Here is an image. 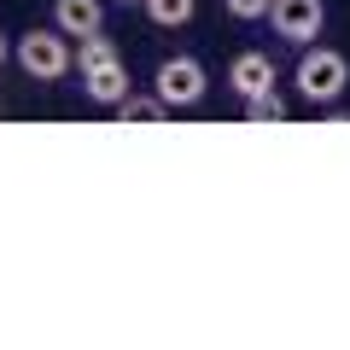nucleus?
<instances>
[{
	"label": "nucleus",
	"instance_id": "obj_13",
	"mask_svg": "<svg viewBox=\"0 0 350 350\" xmlns=\"http://www.w3.org/2000/svg\"><path fill=\"white\" fill-rule=\"evenodd\" d=\"M117 6H140V0H117Z\"/></svg>",
	"mask_w": 350,
	"mask_h": 350
},
{
	"label": "nucleus",
	"instance_id": "obj_2",
	"mask_svg": "<svg viewBox=\"0 0 350 350\" xmlns=\"http://www.w3.org/2000/svg\"><path fill=\"white\" fill-rule=\"evenodd\" d=\"M12 59L24 64V70L36 76V82H59V76L76 64V53H70V36L47 24V29H29V36H18Z\"/></svg>",
	"mask_w": 350,
	"mask_h": 350
},
{
	"label": "nucleus",
	"instance_id": "obj_4",
	"mask_svg": "<svg viewBox=\"0 0 350 350\" xmlns=\"http://www.w3.org/2000/svg\"><path fill=\"white\" fill-rule=\"evenodd\" d=\"M269 24H275V36H286L292 47H310V41L321 36V24H327V6L321 0H269Z\"/></svg>",
	"mask_w": 350,
	"mask_h": 350
},
{
	"label": "nucleus",
	"instance_id": "obj_10",
	"mask_svg": "<svg viewBox=\"0 0 350 350\" xmlns=\"http://www.w3.org/2000/svg\"><path fill=\"white\" fill-rule=\"evenodd\" d=\"M245 123H286V100H280L275 88H262L245 100Z\"/></svg>",
	"mask_w": 350,
	"mask_h": 350
},
{
	"label": "nucleus",
	"instance_id": "obj_11",
	"mask_svg": "<svg viewBox=\"0 0 350 350\" xmlns=\"http://www.w3.org/2000/svg\"><path fill=\"white\" fill-rule=\"evenodd\" d=\"M228 18H239V24H257V18H269V0H222Z\"/></svg>",
	"mask_w": 350,
	"mask_h": 350
},
{
	"label": "nucleus",
	"instance_id": "obj_7",
	"mask_svg": "<svg viewBox=\"0 0 350 350\" xmlns=\"http://www.w3.org/2000/svg\"><path fill=\"white\" fill-rule=\"evenodd\" d=\"M228 88H234L239 100H251V94H262V88H275V59H269V53H239V59L228 64Z\"/></svg>",
	"mask_w": 350,
	"mask_h": 350
},
{
	"label": "nucleus",
	"instance_id": "obj_9",
	"mask_svg": "<svg viewBox=\"0 0 350 350\" xmlns=\"http://www.w3.org/2000/svg\"><path fill=\"white\" fill-rule=\"evenodd\" d=\"M111 111H117V117H123V123H158V117H163V111H170V105H163V100H158V94H123V100H117V105H111Z\"/></svg>",
	"mask_w": 350,
	"mask_h": 350
},
{
	"label": "nucleus",
	"instance_id": "obj_5",
	"mask_svg": "<svg viewBox=\"0 0 350 350\" xmlns=\"http://www.w3.org/2000/svg\"><path fill=\"white\" fill-rule=\"evenodd\" d=\"M82 70V94L94 105H117L129 94V70H123V59L117 53H105V59H88V64H76Z\"/></svg>",
	"mask_w": 350,
	"mask_h": 350
},
{
	"label": "nucleus",
	"instance_id": "obj_12",
	"mask_svg": "<svg viewBox=\"0 0 350 350\" xmlns=\"http://www.w3.org/2000/svg\"><path fill=\"white\" fill-rule=\"evenodd\" d=\"M6 59H12V41H6V36H0V64H6Z\"/></svg>",
	"mask_w": 350,
	"mask_h": 350
},
{
	"label": "nucleus",
	"instance_id": "obj_1",
	"mask_svg": "<svg viewBox=\"0 0 350 350\" xmlns=\"http://www.w3.org/2000/svg\"><path fill=\"white\" fill-rule=\"evenodd\" d=\"M350 88V59L338 47H304L298 59V94L310 105H338Z\"/></svg>",
	"mask_w": 350,
	"mask_h": 350
},
{
	"label": "nucleus",
	"instance_id": "obj_6",
	"mask_svg": "<svg viewBox=\"0 0 350 350\" xmlns=\"http://www.w3.org/2000/svg\"><path fill=\"white\" fill-rule=\"evenodd\" d=\"M53 29H64V36H100L105 0H53Z\"/></svg>",
	"mask_w": 350,
	"mask_h": 350
},
{
	"label": "nucleus",
	"instance_id": "obj_8",
	"mask_svg": "<svg viewBox=\"0 0 350 350\" xmlns=\"http://www.w3.org/2000/svg\"><path fill=\"white\" fill-rule=\"evenodd\" d=\"M146 6V18L158 29H181V24H193V12H199V0H140Z\"/></svg>",
	"mask_w": 350,
	"mask_h": 350
},
{
	"label": "nucleus",
	"instance_id": "obj_3",
	"mask_svg": "<svg viewBox=\"0 0 350 350\" xmlns=\"http://www.w3.org/2000/svg\"><path fill=\"white\" fill-rule=\"evenodd\" d=\"M204 88H211V82H204V64L181 53V59H163L158 64V88H152V94H158L170 111H187V105L204 100Z\"/></svg>",
	"mask_w": 350,
	"mask_h": 350
}]
</instances>
